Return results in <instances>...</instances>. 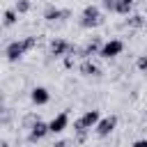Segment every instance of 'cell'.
<instances>
[{
    "label": "cell",
    "instance_id": "6da1fadb",
    "mask_svg": "<svg viewBox=\"0 0 147 147\" xmlns=\"http://www.w3.org/2000/svg\"><path fill=\"white\" fill-rule=\"evenodd\" d=\"M37 46V37H23V39H14L5 46V57L9 62H18L30 48Z\"/></svg>",
    "mask_w": 147,
    "mask_h": 147
},
{
    "label": "cell",
    "instance_id": "7a4b0ae2",
    "mask_svg": "<svg viewBox=\"0 0 147 147\" xmlns=\"http://www.w3.org/2000/svg\"><path fill=\"white\" fill-rule=\"evenodd\" d=\"M80 28H85V30H92V28H99L101 23H103V14H101V9L96 7V5H87L85 9H83V14H80Z\"/></svg>",
    "mask_w": 147,
    "mask_h": 147
},
{
    "label": "cell",
    "instance_id": "3957f363",
    "mask_svg": "<svg viewBox=\"0 0 147 147\" xmlns=\"http://www.w3.org/2000/svg\"><path fill=\"white\" fill-rule=\"evenodd\" d=\"M76 48H78V46L69 44L67 39H60V37H55V39L51 41V46H48V55L57 60V57H67V55H74V53H76Z\"/></svg>",
    "mask_w": 147,
    "mask_h": 147
},
{
    "label": "cell",
    "instance_id": "277c9868",
    "mask_svg": "<svg viewBox=\"0 0 147 147\" xmlns=\"http://www.w3.org/2000/svg\"><path fill=\"white\" fill-rule=\"evenodd\" d=\"M122 51H124V41L122 39H108V41H103V46L99 51V57L101 60H113V57L122 55Z\"/></svg>",
    "mask_w": 147,
    "mask_h": 147
},
{
    "label": "cell",
    "instance_id": "5b68a950",
    "mask_svg": "<svg viewBox=\"0 0 147 147\" xmlns=\"http://www.w3.org/2000/svg\"><path fill=\"white\" fill-rule=\"evenodd\" d=\"M115 129H117V117H115V115H106V117H101V122L96 124L94 133H96L99 138H108Z\"/></svg>",
    "mask_w": 147,
    "mask_h": 147
},
{
    "label": "cell",
    "instance_id": "8992f818",
    "mask_svg": "<svg viewBox=\"0 0 147 147\" xmlns=\"http://www.w3.org/2000/svg\"><path fill=\"white\" fill-rule=\"evenodd\" d=\"M69 126V113L67 110H62V113H57L51 122H48V129H51V133L53 136H57V133H62L64 129Z\"/></svg>",
    "mask_w": 147,
    "mask_h": 147
},
{
    "label": "cell",
    "instance_id": "52a82bcc",
    "mask_svg": "<svg viewBox=\"0 0 147 147\" xmlns=\"http://www.w3.org/2000/svg\"><path fill=\"white\" fill-rule=\"evenodd\" d=\"M48 133H51L48 124L39 119V122H37V124H34V126H32V129L28 131V142H39V140H44V138H46Z\"/></svg>",
    "mask_w": 147,
    "mask_h": 147
},
{
    "label": "cell",
    "instance_id": "ba28073f",
    "mask_svg": "<svg viewBox=\"0 0 147 147\" xmlns=\"http://www.w3.org/2000/svg\"><path fill=\"white\" fill-rule=\"evenodd\" d=\"M30 101H32L34 106H46V103L51 101V92H48L46 87L37 85V87H32V90H30Z\"/></svg>",
    "mask_w": 147,
    "mask_h": 147
},
{
    "label": "cell",
    "instance_id": "9c48e42d",
    "mask_svg": "<svg viewBox=\"0 0 147 147\" xmlns=\"http://www.w3.org/2000/svg\"><path fill=\"white\" fill-rule=\"evenodd\" d=\"M78 71H80V76H85V78H99V76H101V69H99L92 60H83V62L78 64Z\"/></svg>",
    "mask_w": 147,
    "mask_h": 147
},
{
    "label": "cell",
    "instance_id": "30bf717a",
    "mask_svg": "<svg viewBox=\"0 0 147 147\" xmlns=\"http://www.w3.org/2000/svg\"><path fill=\"white\" fill-rule=\"evenodd\" d=\"M44 18H46L48 23H53V21H62V9L55 7V5H48V7L44 9Z\"/></svg>",
    "mask_w": 147,
    "mask_h": 147
},
{
    "label": "cell",
    "instance_id": "8fae6325",
    "mask_svg": "<svg viewBox=\"0 0 147 147\" xmlns=\"http://www.w3.org/2000/svg\"><path fill=\"white\" fill-rule=\"evenodd\" d=\"M131 11H133V0H117V9H115V14L131 16Z\"/></svg>",
    "mask_w": 147,
    "mask_h": 147
},
{
    "label": "cell",
    "instance_id": "7c38bea8",
    "mask_svg": "<svg viewBox=\"0 0 147 147\" xmlns=\"http://www.w3.org/2000/svg\"><path fill=\"white\" fill-rule=\"evenodd\" d=\"M16 21H18V11H16V9H5V14H2V25H5V28H11Z\"/></svg>",
    "mask_w": 147,
    "mask_h": 147
},
{
    "label": "cell",
    "instance_id": "4fadbf2b",
    "mask_svg": "<svg viewBox=\"0 0 147 147\" xmlns=\"http://www.w3.org/2000/svg\"><path fill=\"white\" fill-rule=\"evenodd\" d=\"M126 25L133 28V30H138V28H145L147 23H145V16H142V14H131V16L126 18Z\"/></svg>",
    "mask_w": 147,
    "mask_h": 147
},
{
    "label": "cell",
    "instance_id": "5bb4252c",
    "mask_svg": "<svg viewBox=\"0 0 147 147\" xmlns=\"http://www.w3.org/2000/svg\"><path fill=\"white\" fill-rule=\"evenodd\" d=\"M14 9H16L18 14H28V11L32 9V2H30V0H16Z\"/></svg>",
    "mask_w": 147,
    "mask_h": 147
},
{
    "label": "cell",
    "instance_id": "9a60e30c",
    "mask_svg": "<svg viewBox=\"0 0 147 147\" xmlns=\"http://www.w3.org/2000/svg\"><path fill=\"white\" fill-rule=\"evenodd\" d=\"M136 67H138L142 74H147V53H145V55H140V57L136 60Z\"/></svg>",
    "mask_w": 147,
    "mask_h": 147
},
{
    "label": "cell",
    "instance_id": "2e32d148",
    "mask_svg": "<svg viewBox=\"0 0 147 147\" xmlns=\"http://www.w3.org/2000/svg\"><path fill=\"white\" fill-rule=\"evenodd\" d=\"M101 7L106 11H115L117 9V0H101Z\"/></svg>",
    "mask_w": 147,
    "mask_h": 147
},
{
    "label": "cell",
    "instance_id": "e0dca14e",
    "mask_svg": "<svg viewBox=\"0 0 147 147\" xmlns=\"http://www.w3.org/2000/svg\"><path fill=\"white\" fill-rule=\"evenodd\" d=\"M131 147H147V138H140V140H136Z\"/></svg>",
    "mask_w": 147,
    "mask_h": 147
},
{
    "label": "cell",
    "instance_id": "ac0fdd59",
    "mask_svg": "<svg viewBox=\"0 0 147 147\" xmlns=\"http://www.w3.org/2000/svg\"><path fill=\"white\" fill-rule=\"evenodd\" d=\"M67 18H71V11L69 9H62V21H67Z\"/></svg>",
    "mask_w": 147,
    "mask_h": 147
},
{
    "label": "cell",
    "instance_id": "d6986e66",
    "mask_svg": "<svg viewBox=\"0 0 147 147\" xmlns=\"http://www.w3.org/2000/svg\"><path fill=\"white\" fill-rule=\"evenodd\" d=\"M67 145H69V142H67V140H60V142H55V145H53V147H67Z\"/></svg>",
    "mask_w": 147,
    "mask_h": 147
},
{
    "label": "cell",
    "instance_id": "ffe728a7",
    "mask_svg": "<svg viewBox=\"0 0 147 147\" xmlns=\"http://www.w3.org/2000/svg\"><path fill=\"white\" fill-rule=\"evenodd\" d=\"M0 147H9V142H7V140H2V142H0Z\"/></svg>",
    "mask_w": 147,
    "mask_h": 147
}]
</instances>
